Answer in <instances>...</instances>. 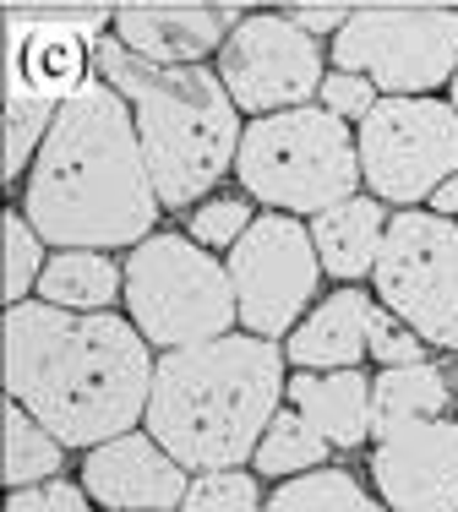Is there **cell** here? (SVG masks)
Returning a JSON list of instances; mask_svg holds the SVG:
<instances>
[{
  "label": "cell",
  "instance_id": "1",
  "mask_svg": "<svg viewBox=\"0 0 458 512\" xmlns=\"http://www.w3.org/2000/svg\"><path fill=\"white\" fill-rule=\"evenodd\" d=\"M6 393L28 404L66 447H99L148 420L153 371L137 322L110 311H66L17 300L6 311Z\"/></svg>",
  "mask_w": 458,
  "mask_h": 512
},
{
  "label": "cell",
  "instance_id": "2",
  "mask_svg": "<svg viewBox=\"0 0 458 512\" xmlns=\"http://www.w3.org/2000/svg\"><path fill=\"white\" fill-rule=\"evenodd\" d=\"M159 207L164 202L126 93L93 77L55 109L50 137L22 175V213L55 251H115L148 240Z\"/></svg>",
  "mask_w": 458,
  "mask_h": 512
},
{
  "label": "cell",
  "instance_id": "3",
  "mask_svg": "<svg viewBox=\"0 0 458 512\" xmlns=\"http://www.w3.org/2000/svg\"><path fill=\"white\" fill-rule=\"evenodd\" d=\"M284 349L262 333H224L159 355L148 431L186 469H240L284 398Z\"/></svg>",
  "mask_w": 458,
  "mask_h": 512
},
{
  "label": "cell",
  "instance_id": "4",
  "mask_svg": "<svg viewBox=\"0 0 458 512\" xmlns=\"http://www.w3.org/2000/svg\"><path fill=\"white\" fill-rule=\"evenodd\" d=\"M93 60H99V77L115 82L137 115L159 202L197 207L235 169L240 137H246L240 104L229 99L219 66H153L120 39H99Z\"/></svg>",
  "mask_w": 458,
  "mask_h": 512
},
{
  "label": "cell",
  "instance_id": "5",
  "mask_svg": "<svg viewBox=\"0 0 458 512\" xmlns=\"http://www.w3.org/2000/svg\"><path fill=\"white\" fill-rule=\"evenodd\" d=\"M240 191L279 213H328L333 202H349L366 175H360V142L344 115L328 104H295L273 115H251L246 137L235 153Z\"/></svg>",
  "mask_w": 458,
  "mask_h": 512
},
{
  "label": "cell",
  "instance_id": "6",
  "mask_svg": "<svg viewBox=\"0 0 458 512\" xmlns=\"http://www.w3.org/2000/svg\"><path fill=\"white\" fill-rule=\"evenodd\" d=\"M126 311L148 344L186 349L224 338L240 316V300L229 262H219L191 235H159L153 229L126 256Z\"/></svg>",
  "mask_w": 458,
  "mask_h": 512
},
{
  "label": "cell",
  "instance_id": "7",
  "mask_svg": "<svg viewBox=\"0 0 458 512\" xmlns=\"http://www.w3.org/2000/svg\"><path fill=\"white\" fill-rule=\"evenodd\" d=\"M328 60L344 71H366L382 93H437L458 71V6L437 0L360 6L328 39Z\"/></svg>",
  "mask_w": 458,
  "mask_h": 512
},
{
  "label": "cell",
  "instance_id": "8",
  "mask_svg": "<svg viewBox=\"0 0 458 512\" xmlns=\"http://www.w3.org/2000/svg\"><path fill=\"white\" fill-rule=\"evenodd\" d=\"M360 175L371 197L393 207H426L442 180L458 175V109L431 93H382L355 126Z\"/></svg>",
  "mask_w": 458,
  "mask_h": 512
},
{
  "label": "cell",
  "instance_id": "9",
  "mask_svg": "<svg viewBox=\"0 0 458 512\" xmlns=\"http://www.w3.org/2000/svg\"><path fill=\"white\" fill-rule=\"evenodd\" d=\"M371 284L426 344L458 349V218L437 207L393 213Z\"/></svg>",
  "mask_w": 458,
  "mask_h": 512
},
{
  "label": "cell",
  "instance_id": "10",
  "mask_svg": "<svg viewBox=\"0 0 458 512\" xmlns=\"http://www.w3.org/2000/svg\"><path fill=\"white\" fill-rule=\"evenodd\" d=\"M229 278H235L246 333H262V338L295 333L300 311L311 306L322 278L311 224H300V213H279V207L251 218V229L229 246Z\"/></svg>",
  "mask_w": 458,
  "mask_h": 512
},
{
  "label": "cell",
  "instance_id": "11",
  "mask_svg": "<svg viewBox=\"0 0 458 512\" xmlns=\"http://www.w3.org/2000/svg\"><path fill=\"white\" fill-rule=\"evenodd\" d=\"M213 66H219L229 99L240 104V115H273V109H295L317 99L322 77H328V50L295 17L251 11L229 28Z\"/></svg>",
  "mask_w": 458,
  "mask_h": 512
},
{
  "label": "cell",
  "instance_id": "12",
  "mask_svg": "<svg viewBox=\"0 0 458 512\" xmlns=\"http://www.w3.org/2000/svg\"><path fill=\"white\" fill-rule=\"evenodd\" d=\"M115 11L93 17H55V11H11L6 17V93H33V99L66 104L71 93L88 88L93 28Z\"/></svg>",
  "mask_w": 458,
  "mask_h": 512
},
{
  "label": "cell",
  "instance_id": "13",
  "mask_svg": "<svg viewBox=\"0 0 458 512\" xmlns=\"http://www.w3.org/2000/svg\"><path fill=\"white\" fill-rule=\"evenodd\" d=\"M371 485L393 512H458V420H415L377 436Z\"/></svg>",
  "mask_w": 458,
  "mask_h": 512
},
{
  "label": "cell",
  "instance_id": "14",
  "mask_svg": "<svg viewBox=\"0 0 458 512\" xmlns=\"http://www.w3.org/2000/svg\"><path fill=\"white\" fill-rule=\"evenodd\" d=\"M82 491L110 512H175L186 502L191 480L186 463H180L159 436H110L99 442L82 463Z\"/></svg>",
  "mask_w": 458,
  "mask_h": 512
},
{
  "label": "cell",
  "instance_id": "15",
  "mask_svg": "<svg viewBox=\"0 0 458 512\" xmlns=\"http://www.w3.org/2000/svg\"><path fill=\"white\" fill-rule=\"evenodd\" d=\"M235 22L240 11H224L219 0H126L115 6L110 33L153 66H202L224 50Z\"/></svg>",
  "mask_w": 458,
  "mask_h": 512
},
{
  "label": "cell",
  "instance_id": "16",
  "mask_svg": "<svg viewBox=\"0 0 458 512\" xmlns=\"http://www.w3.org/2000/svg\"><path fill=\"white\" fill-rule=\"evenodd\" d=\"M388 207L382 197H349V202H333L328 213L311 218V240H317V256L333 278L355 284V278L377 273V256H382V240H388Z\"/></svg>",
  "mask_w": 458,
  "mask_h": 512
},
{
  "label": "cell",
  "instance_id": "17",
  "mask_svg": "<svg viewBox=\"0 0 458 512\" xmlns=\"http://www.w3.org/2000/svg\"><path fill=\"white\" fill-rule=\"evenodd\" d=\"M366 311H371V300L360 289L328 295L284 338L289 365H300V371H344V365H355L366 355Z\"/></svg>",
  "mask_w": 458,
  "mask_h": 512
},
{
  "label": "cell",
  "instance_id": "18",
  "mask_svg": "<svg viewBox=\"0 0 458 512\" xmlns=\"http://www.w3.org/2000/svg\"><path fill=\"white\" fill-rule=\"evenodd\" d=\"M289 404L306 414L333 447H360L366 436H377L371 431V382L355 365L328 371V376L300 371L295 382H289Z\"/></svg>",
  "mask_w": 458,
  "mask_h": 512
},
{
  "label": "cell",
  "instance_id": "19",
  "mask_svg": "<svg viewBox=\"0 0 458 512\" xmlns=\"http://www.w3.org/2000/svg\"><path fill=\"white\" fill-rule=\"evenodd\" d=\"M115 295H126V262H110V251L66 246L44 262L39 300L66 311H104Z\"/></svg>",
  "mask_w": 458,
  "mask_h": 512
},
{
  "label": "cell",
  "instance_id": "20",
  "mask_svg": "<svg viewBox=\"0 0 458 512\" xmlns=\"http://www.w3.org/2000/svg\"><path fill=\"white\" fill-rule=\"evenodd\" d=\"M442 409H448V376L426 360L388 365V371L371 382V431L377 436L404 431V425H415V420H437Z\"/></svg>",
  "mask_w": 458,
  "mask_h": 512
},
{
  "label": "cell",
  "instance_id": "21",
  "mask_svg": "<svg viewBox=\"0 0 458 512\" xmlns=\"http://www.w3.org/2000/svg\"><path fill=\"white\" fill-rule=\"evenodd\" d=\"M328 436L317 431V425L306 420L295 404L273 414V425L262 431V442H257V474H268V480H295V474H311V469H322V458H328Z\"/></svg>",
  "mask_w": 458,
  "mask_h": 512
},
{
  "label": "cell",
  "instance_id": "22",
  "mask_svg": "<svg viewBox=\"0 0 458 512\" xmlns=\"http://www.w3.org/2000/svg\"><path fill=\"white\" fill-rule=\"evenodd\" d=\"M262 512H393L388 502H371V491L344 469H311L284 480Z\"/></svg>",
  "mask_w": 458,
  "mask_h": 512
},
{
  "label": "cell",
  "instance_id": "23",
  "mask_svg": "<svg viewBox=\"0 0 458 512\" xmlns=\"http://www.w3.org/2000/svg\"><path fill=\"white\" fill-rule=\"evenodd\" d=\"M60 453H66V442H60L28 404L11 398L6 404V485L11 491L50 480V474L60 469Z\"/></svg>",
  "mask_w": 458,
  "mask_h": 512
},
{
  "label": "cell",
  "instance_id": "24",
  "mask_svg": "<svg viewBox=\"0 0 458 512\" xmlns=\"http://www.w3.org/2000/svg\"><path fill=\"white\" fill-rule=\"evenodd\" d=\"M0 240H6L0 295H6V306H17V300H28V289H39V278H44V246H50V240L33 229L28 213H6V218H0Z\"/></svg>",
  "mask_w": 458,
  "mask_h": 512
},
{
  "label": "cell",
  "instance_id": "25",
  "mask_svg": "<svg viewBox=\"0 0 458 512\" xmlns=\"http://www.w3.org/2000/svg\"><path fill=\"white\" fill-rule=\"evenodd\" d=\"M55 109L60 104L33 99V93H6V180H22L33 169V158L55 126Z\"/></svg>",
  "mask_w": 458,
  "mask_h": 512
},
{
  "label": "cell",
  "instance_id": "26",
  "mask_svg": "<svg viewBox=\"0 0 458 512\" xmlns=\"http://www.w3.org/2000/svg\"><path fill=\"white\" fill-rule=\"evenodd\" d=\"M268 502L257 496V480L240 469H202L197 480H191L186 502L180 512H262Z\"/></svg>",
  "mask_w": 458,
  "mask_h": 512
},
{
  "label": "cell",
  "instance_id": "27",
  "mask_svg": "<svg viewBox=\"0 0 458 512\" xmlns=\"http://www.w3.org/2000/svg\"><path fill=\"white\" fill-rule=\"evenodd\" d=\"M251 202L246 197H213V202H197V213H191V240H197V246H235L240 235H246L251 229Z\"/></svg>",
  "mask_w": 458,
  "mask_h": 512
},
{
  "label": "cell",
  "instance_id": "28",
  "mask_svg": "<svg viewBox=\"0 0 458 512\" xmlns=\"http://www.w3.org/2000/svg\"><path fill=\"white\" fill-rule=\"evenodd\" d=\"M420 344H426V338H420L399 311H388V306H371L366 311V349L382 365H415L420 355H426Z\"/></svg>",
  "mask_w": 458,
  "mask_h": 512
},
{
  "label": "cell",
  "instance_id": "29",
  "mask_svg": "<svg viewBox=\"0 0 458 512\" xmlns=\"http://www.w3.org/2000/svg\"><path fill=\"white\" fill-rule=\"evenodd\" d=\"M382 99V88L366 77V71H344V66H333L328 77H322V93H317V104H328L333 115H344L349 126H360V120L371 115V104Z\"/></svg>",
  "mask_w": 458,
  "mask_h": 512
},
{
  "label": "cell",
  "instance_id": "30",
  "mask_svg": "<svg viewBox=\"0 0 458 512\" xmlns=\"http://www.w3.org/2000/svg\"><path fill=\"white\" fill-rule=\"evenodd\" d=\"M93 496L77 491L66 480H44V485H22L6 496V512H88Z\"/></svg>",
  "mask_w": 458,
  "mask_h": 512
},
{
  "label": "cell",
  "instance_id": "31",
  "mask_svg": "<svg viewBox=\"0 0 458 512\" xmlns=\"http://www.w3.org/2000/svg\"><path fill=\"white\" fill-rule=\"evenodd\" d=\"M289 17H295L306 33H317V39H333V33L349 22V6H344V0H295Z\"/></svg>",
  "mask_w": 458,
  "mask_h": 512
},
{
  "label": "cell",
  "instance_id": "32",
  "mask_svg": "<svg viewBox=\"0 0 458 512\" xmlns=\"http://www.w3.org/2000/svg\"><path fill=\"white\" fill-rule=\"evenodd\" d=\"M426 207H437V213L458 218V175H453V180H442V186L431 191V202H426Z\"/></svg>",
  "mask_w": 458,
  "mask_h": 512
},
{
  "label": "cell",
  "instance_id": "33",
  "mask_svg": "<svg viewBox=\"0 0 458 512\" xmlns=\"http://www.w3.org/2000/svg\"><path fill=\"white\" fill-rule=\"evenodd\" d=\"M448 99H453V109H458V71H453V82H448Z\"/></svg>",
  "mask_w": 458,
  "mask_h": 512
},
{
  "label": "cell",
  "instance_id": "34",
  "mask_svg": "<svg viewBox=\"0 0 458 512\" xmlns=\"http://www.w3.org/2000/svg\"><path fill=\"white\" fill-rule=\"evenodd\" d=\"M99 6H110V0H99ZM115 6H126V0H115Z\"/></svg>",
  "mask_w": 458,
  "mask_h": 512
},
{
  "label": "cell",
  "instance_id": "35",
  "mask_svg": "<svg viewBox=\"0 0 458 512\" xmlns=\"http://www.w3.org/2000/svg\"><path fill=\"white\" fill-rule=\"evenodd\" d=\"M219 6H229V0H219Z\"/></svg>",
  "mask_w": 458,
  "mask_h": 512
}]
</instances>
